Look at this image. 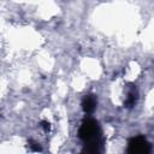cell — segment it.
Wrapping results in <instances>:
<instances>
[{
	"label": "cell",
	"mask_w": 154,
	"mask_h": 154,
	"mask_svg": "<svg viewBox=\"0 0 154 154\" xmlns=\"http://www.w3.org/2000/svg\"><path fill=\"white\" fill-rule=\"evenodd\" d=\"M29 146H30L31 150H35V152H40V150H41V147H40V144H38L37 142L32 141V140H30V141H29Z\"/></svg>",
	"instance_id": "5b68a950"
},
{
	"label": "cell",
	"mask_w": 154,
	"mask_h": 154,
	"mask_svg": "<svg viewBox=\"0 0 154 154\" xmlns=\"http://www.w3.org/2000/svg\"><path fill=\"white\" fill-rule=\"evenodd\" d=\"M41 126H42V129H43L45 132H49V130H51V124H49L48 122H46V120L41 122Z\"/></svg>",
	"instance_id": "8992f818"
},
{
	"label": "cell",
	"mask_w": 154,
	"mask_h": 154,
	"mask_svg": "<svg viewBox=\"0 0 154 154\" xmlns=\"http://www.w3.org/2000/svg\"><path fill=\"white\" fill-rule=\"evenodd\" d=\"M78 136L84 143L83 153H99L101 150V129L95 119H84Z\"/></svg>",
	"instance_id": "6da1fadb"
},
{
	"label": "cell",
	"mask_w": 154,
	"mask_h": 154,
	"mask_svg": "<svg viewBox=\"0 0 154 154\" xmlns=\"http://www.w3.org/2000/svg\"><path fill=\"white\" fill-rule=\"evenodd\" d=\"M136 100H137V93H136L135 89H131V90H129V93H128V96H126V100H125L124 105L130 108V107H132V106L136 103Z\"/></svg>",
	"instance_id": "277c9868"
},
{
	"label": "cell",
	"mask_w": 154,
	"mask_h": 154,
	"mask_svg": "<svg viewBox=\"0 0 154 154\" xmlns=\"http://www.w3.org/2000/svg\"><path fill=\"white\" fill-rule=\"evenodd\" d=\"M96 107V99L94 95H85L82 100V108L85 113H91Z\"/></svg>",
	"instance_id": "3957f363"
},
{
	"label": "cell",
	"mask_w": 154,
	"mask_h": 154,
	"mask_svg": "<svg viewBox=\"0 0 154 154\" xmlns=\"http://www.w3.org/2000/svg\"><path fill=\"white\" fill-rule=\"evenodd\" d=\"M152 150L150 143L142 136L132 137L128 143V153L130 154H147Z\"/></svg>",
	"instance_id": "7a4b0ae2"
}]
</instances>
